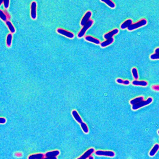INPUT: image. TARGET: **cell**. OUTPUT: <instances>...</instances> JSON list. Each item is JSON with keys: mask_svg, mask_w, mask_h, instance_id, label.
<instances>
[{"mask_svg": "<svg viewBox=\"0 0 159 159\" xmlns=\"http://www.w3.org/2000/svg\"><path fill=\"white\" fill-rule=\"evenodd\" d=\"M153 101V99L152 97H149L147 98V100H144L142 101L139 102L137 104L132 105V109L133 110H137L142 108L148 105L151 104Z\"/></svg>", "mask_w": 159, "mask_h": 159, "instance_id": "obj_1", "label": "cell"}, {"mask_svg": "<svg viewBox=\"0 0 159 159\" xmlns=\"http://www.w3.org/2000/svg\"><path fill=\"white\" fill-rule=\"evenodd\" d=\"M94 23V21L93 20L90 19L88 22L85 25L83 26L80 31H79L77 34L78 38H81L84 36L87 31L89 28H91Z\"/></svg>", "mask_w": 159, "mask_h": 159, "instance_id": "obj_2", "label": "cell"}, {"mask_svg": "<svg viewBox=\"0 0 159 159\" xmlns=\"http://www.w3.org/2000/svg\"><path fill=\"white\" fill-rule=\"evenodd\" d=\"M147 20L143 18L135 23L132 24L127 29L129 31H133L144 26L147 24Z\"/></svg>", "mask_w": 159, "mask_h": 159, "instance_id": "obj_3", "label": "cell"}, {"mask_svg": "<svg viewBox=\"0 0 159 159\" xmlns=\"http://www.w3.org/2000/svg\"><path fill=\"white\" fill-rule=\"evenodd\" d=\"M96 155L98 156H106V157H113L115 156L114 152L111 150H96L95 152Z\"/></svg>", "mask_w": 159, "mask_h": 159, "instance_id": "obj_4", "label": "cell"}, {"mask_svg": "<svg viewBox=\"0 0 159 159\" xmlns=\"http://www.w3.org/2000/svg\"><path fill=\"white\" fill-rule=\"evenodd\" d=\"M57 32L61 35H63L69 39H73L75 37L74 34L73 32L66 30L61 28H59L57 29Z\"/></svg>", "mask_w": 159, "mask_h": 159, "instance_id": "obj_5", "label": "cell"}, {"mask_svg": "<svg viewBox=\"0 0 159 159\" xmlns=\"http://www.w3.org/2000/svg\"><path fill=\"white\" fill-rule=\"evenodd\" d=\"M92 15L91 11H88L86 12L84 15L81 20V21L80 25L82 26H83L85 25L90 20Z\"/></svg>", "mask_w": 159, "mask_h": 159, "instance_id": "obj_6", "label": "cell"}, {"mask_svg": "<svg viewBox=\"0 0 159 159\" xmlns=\"http://www.w3.org/2000/svg\"><path fill=\"white\" fill-rule=\"evenodd\" d=\"M37 4L35 1L32 3L31 5V16L32 19L35 20L37 18Z\"/></svg>", "mask_w": 159, "mask_h": 159, "instance_id": "obj_7", "label": "cell"}, {"mask_svg": "<svg viewBox=\"0 0 159 159\" xmlns=\"http://www.w3.org/2000/svg\"><path fill=\"white\" fill-rule=\"evenodd\" d=\"M95 151V149L91 148L87 150L82 156L76 159H87L91 156Z\"/></svg>", "mask_w": 159, "mask_h": 159, "instance_id": "obj_8", "label": "cell"}, {"mask_svg": "<svg viewBox=\"0 0 159 159\" xmlns=\"http://www.w3.org/2000/svg\"><path fill=\"white\" fill-rule=\"evenodd\" d=\"M119 30L118 28H115L112 30L107 32L103 36V38L106 39L113 38V37L114 35H117L118 33Z\"/></svg>", "mask_w": 159, "mask_h": 159, "instance_id": "obj_9", "label": "cell"}, {"mask_svg": "<svg viewBox=\"0 0 159 159\" xmlns=\"http://www.w3.org/2000/svg\"><path fill=\"white\" fill-rule=\"evenodd\" d=\"M85 39L86 41L94 43L95 44L99 45L101 43V42L99 39H97L91 35H86L85 37Z\"/></svg>", "mask_w": 159, "mask_h": 159, "instance_id": "obj_10", "label": "cell"}, {"mask_svg": "<svg viewBox=\"0 0 159 159\" xmlns=\"http://www.w3.org/2000/svg\"><path fill=\"white\" fill-rule=\"evenodd\" d=\"M133 85L145 87L148 85V82L145 80H134L132 82Z\"/></svg>", "mask_w": 159, "mask_h": 159, "instance_id": "obj_11", "label": "cell"}, {"mask_svg": "<svg viewBox=\"0 0 159 159\" xmlns=\"http://www.w3.org/2000/svg\"><path fill=\"white\" fill-rule=\"evenodd\" d=\"M132 21L131 19H128L123 23L120 25V28L122 30H124L128 28L132 24Z\"/></svg>", "mask_w": 159, "mask_h": 159, "instance_id": "obj_12", "label": "cell"}, {"mask_svg": "<svg viewBox=\"0 0 159 159\" xmlns=\"http://www.w3.org/2000/svg\"><path fill=\"white\" fill-rule=\"evenodd\" d=\"M10 17L9 15L6 11L4 12L1 10H0V18L4 22H6Z\"/></svg>", "mask_w": 159, "mask_h": 159, "instance_id": "obj_13", "label": "cell"}, {"mask_svg": "<svg viewBox=\"0 0 159 159\" xmlns=\"http://www.w3.org/2000/svg\"><path fill=\"white\" fill-rule=\"evenodd\" d=\"M159 150V144H156L154 145V146L150 150L149 153V155L151 157H153L155 155L156 153Z\"/></svg>", "mask_w": 159, "mask_h": 159, "instance_id": "obj_14", "label": "cell"}, {"mask_svg": "<svg viewBox=\"0 0 159 159\" xmlns=\"http://www.w3.org/2000/svg\"><path fill=\"white\" fill-rule=\"evenodd\" d=\"M114 41V39L113 38H110V39H106L103 42H101L100 44L102 48L106 47L109 46Z\"/></svg>", "mask_w": 159, "mask_h": 159, "instance_id": "obj_15", "label": "cell"}, {"mask_svg": "<svg viewBox=\"0 0 159 159\" xmlns=\"http://www.w3.org/2000/svg\"><path fill=\"white\" fill-rule=\"evenodd\" d=\"M144 100V97L143 96H140L134 98L130 101V103L132 105L137 104L138 103Z\"/></svg>", "mask_w": 159, "mask_h": 159, "instance_id": "obj_16", "label": "cell"}, {"mask_svg": "<svg viewBox=\"0 0 159 159\" xmlns=\"http://www.w3.org/2000/svg\"><path fill=\"white\" fill-rule=\"evenodd\" d=\"M59 151L58 150H55L47 152L45 155V157H55L59 155Z\"/></svg>", "mask_w": 159, "mask_h": 159, "instance_id": "obj_17", "label": "cell"}, {"mask_svg": "<svg viewBox=\"0 0 159 159\" xmlns=\"http://www.w3.org/2000/svg\"><path fill=\"white\" fill-rule=\"evenodd\" d=\"M45 155L43 153L33 154L29 156L28 159H42L44 157Z\"/></svg>", "mask_w": 159, "mask_h": 159, "instance_id": "obj_18", "label": "cell"}, {"mask_svg": "<svg viewBox=\"0 0 159 159\" xmlns=\"http://www.w3.org/2000/svg\"><path fill=\"white\" fill-rule=\"evenodd\" d=\"M5 23L9 29L11 33H15L16 31L15 28L10 21L9 20L5 22Z\"/></svg>", "mask_w": 159, "mask_h": 159, "instance_id": "obj_19", "label": "cell"}, {"mask_svg": "<svg viewBox=\"0 0 159 159\" xmlns=\"http://www.w3.org/2000/svg\"><path fill=\"white\" fill-rule=\"evenodd\" d=\"M102 2L104 3L110 8L113 9L116 7L115 4L111 0H102Z\"/></svg>", "mask_w": 159, "mask_h": 159, "instance_id": "obj_20", "label": "cell"}, {"mask_svg": "<svg viewBox=\"0 0 159 159\" xmlns=\"http://www.w3.org/2000/svg\"><path fill=\"white\" fill-rule=\"evenodd\" d=\"M72 115H73L75 119L78 123L81 124V123L83 122V121H82V118H81L80 116H79L76 110H74L72 112Z\"/></svg>", "mask_w": 159, "mask_h": 159, "instance_id": "obj_21", "label": "cell"}, {"mask_svg": "<svg viewBox=\"0 0 159 159\" xmlns=\"http://www.w3.org/2000/svg\"><path fill=\"white\" fill-rule=\"evenodd\" d=\"M12 34L9 33L7 35L6 40V44L7 47H10L12 45Z\"/></svg>", "mask_w": 159, "mask_h": 159, "instance_id": "obj_22", "label": "cell"}, {"mask_svg": "<svg viewBox=\"0 0 159 159\" xmlns=\"http://www.w3.org/2000/svg\"><path fill=\"white\" fill-rule=\"evenodd\" d=\"M131 72L132 75L135 80H138L139 79V76L137 68H133L132 69Z\"/></svg>", "mask_w": 159, "mask_h": 159, "instance_id": "obj_23", "label": "cell"}, {"mask_svg": "<svg viewBox=\"0 0 159 159\" xmlns=\"http://www.w3.org/2000/svg\"><path fill=\"white\" fill-rule=\"evenodd\" d=\"M80 125L81 127L82 130H83V131L84 132V133L87 134V133L89 132V130L88 127L87 125L85 123L83 122L81 123Z\"/></svg>", "mask_w": 159, "mask_h": 159, "instance_id": "obj_24", "label": "cell"}, {"mask_svg": "<svg viewBox=\"0 0 159 159\" xmlns=\"http://www.w3.org/2000/svg\"><path fill=\"white\" fill-rule=\"evenodd\" d=\"M116 82L117 83L122 84H124L128 85L130 84V81L129 80H123L121 79H118L116 80Z\"/></svg>", "mask_w": 159, "mask_h": 159, "instance_id": "obj_25", "label": "cell"}, {"mask_svg": "<svg viewBox=\"0 0 159 159\" xmlns=\"http://www.w3.org/2000/svg\"><path fill=\"white\" fill-rule=\"evenodd\" d=\"M150 59L152 60L159 59V52L155 53L150 55Z\"/></svg>", "mask_w": 159, "mask_h": 159, "instance_id": "obj_26", "label": "cell"}, {"mask_svg": "<svg viewBox=\"0 0 159 159\" xmlns=\"http://www.w3.org/2000/svg\"><path fill=\"white\" fill-rule=\"evenodd\" d=\"M9 0H5L3 1V4L4 8L5 9H8L9 8Z\"/></svg>", "mask_w": 159, "mask_h": 159, "instance_id": "obj_27", "label": "cell"}, {"mask_svg": "<svg viewBox=\"0 0 159 159\" xmlns=\"http://www.w3.org/2000/svg\"><path fill=\"white\" fill-rule=\"evenodd\" d=\"M151 89L155 91L159 92V85L154 84L151 87Z\"/></svg>", "mask_w": 159, "mask_h": 159, "instance_id": "obj_28", "label": "cell"}, {"mask_svg": "<svg viewBox=\"0 0 159 159\" xmlns=\"http://www.w3.org/2000/svg\"><path fill=\"white\" fill-rule=\"evenodd\" d=\"M42 159H57V157H45Z\"/></svg>", "mask_w": 159, "mask_h": 159, "instance_id": "obj_29", "label": "cell"}, {"mask_svg": "<svg viewBox=\"0 0 159 159\" xmlns=\"http://www.w3.org/2000/svg\"><path fill=\"white\" fill-rule=\"evenodd\" d=\"M159 52V48H157L155 49V53H157Z\"/></svg>", "mask_w": 159, "mask_h": 159, "instance_id": "obj_30", "label": "cell"}, {"mask_svg": "<svg viewBox=\"0 0 159 159\" xmlns=\"http://www.w3.org/2000/svg\"><path fill=\"white\" fill-rule=\"evenodd\" d=\"M89 159H94V157L92 156H90L89 158Z\"/></svg>", "mask_w": 159, "mask_h": 159, "instance_id": "obj_31", "label": "cell"}, {"mask_svg": "<svg viewBox=\"0 0 159 159\" xmlns=\"http://www.w3.org/2000/svg\"><path fill=\"white\" fill-rule=\"evenodd\" d=\"M157 133H158V134L159 135V130L157 131Z\"/></svg>", "mask_w": 159, "mask_h": 159, "instance_id": "obj_32", "label": "cell"}]
</instances>
